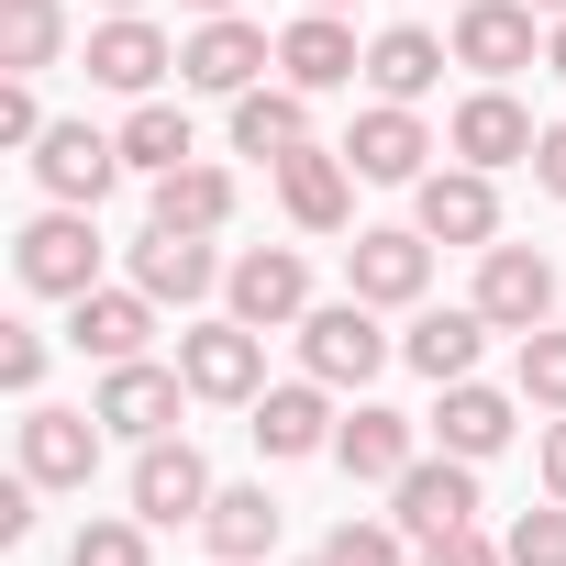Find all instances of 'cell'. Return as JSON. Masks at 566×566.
<instances>
[{
  "label": "cell",
  "instance_id": "1",
  "mask_svg": "<svg viewBox=\"0 0 566 566\" xmlns=\"http://www.w3.org/2000/svg\"><path fill=\"white\" fill-rule=\"evenodd\" d=\"M12 277H23V290L34 301H78V290H101V222L90 211H34L23 233H12Z\"/></svg>",
  "mask_w": 566,
  "mask_h": 566
},
{
  "label": "cell",
  "instance_id": "2",
  "mask_svg": "<svg viewBox=\"0 0 566 566\" xmlns=\"http://www.w3.org/2000/svg\"><path fill=\"white\" fill-rule=\"evenodd\" d=\"M389 356H400V345L378 334V301L345 290V301H312V312H301V367H312L323 389H367Z\"/></svg>",
  "mask_w": 566,
  "mask_h": 566
},
{
  "label": "cell",
  "instance_id": "3",
  "mask_svg": "<svg viewBox=\"0 0 566 566\" xmlns=\"http://www.w3.org/2000/svg\"><path fill=\"white\" fill-rule=\"evenodd\" d=\"M222 312L255 323V334H301V312H312V266H301V244H244V255L222 266Z\"/></svg>",
  "mask_w": 566,
  "mask_h": 566
},
{
  "label": "cell",
  "instance_id": "4",
  "mask_svg": "<svg viewBox=\"0 0 566 566\" xmlns=\"http://www.w3.org/2000/svg\"><path fill=\"white\" fill-rule=\"evenodd\" d=\"M345 290L378 301V312H422V290H433V233H422V222L356 233V244H345Z\"/></svg>",
  "mask_w": 566,
  "mask_h": 566
},
{
  "label": "cell",
  "instance_id": "5",
  "mask_svg": "<svg viewBox=\"0 0 566 566\" xmlns=\"http://www.w3.org/2000/svg\"><path fill=\"white\" fill-rule=\"evenodd\" d=\"M533 145H544V123L511 101V78H478L467 101H455V123H444V156H467V167H533Z\"/></svg>",
  "mask_w": 566,
  "mask_h": 566
},
{
  "label": "cell",
  "instance_id": "6",
  "mask_svg": "<svg viewBox=\"0 0 566 566\" xmlns=\"http://www.w3.org/2000/svg\"><path fill=\"white\" fill-rule=\"evenodd\" d=\"M178 378H189V400H255L266 389V334L255 323H189L178 334Z\"/></svg>",
  "mask_w": 566,
  "mask_h": 566
},
{
  "label": "cell",
  "instance_id": "7",
  "mask_svg": "<svg viewBox=\"0 0 566 566\" xmlns=\"http://www.w3.org/2000/svg\"><path fill=\"white\" fill-rule=\"evenodd\" d=\"M266 67H277V45H266L244 12H211V23L178 45V90H211V101H244Z\"/></svg>",
  "mask_w": 566,
  "mask_h": 566
},
{
  "label": "cell",
  "instance_id": "8",
  "mask_svg": "<svg viewBox=\"0 0 566 566\" xmlns=\"http://www.w3.org/2000/svg\"><path fill=\"white\" fill-rule=\"evenodd\" d=\"M34 178H45V200L101 211V200H112V178H123V134H101V123H45Z\"/></svg>",
  "mask_w": 566,
  "mask_h": 566
},
{
  "label": "cell",
  "instance_id": "9",
  "mask_svg": "<svg viewBox=\"0 0 566 566\" xmlns=\"http://www.w3.org/2000/svg\"><path fill=\"white\" fill-rule=\"evenodd\" d=\"M178 400H189V378H178V367H156V356H123V367H101V389H90V411H101L123 444L178 433Z\"/></svg>",
  "mask_w": 566,
  "mask_h": 566
},
{
  "label": "cell",
  "instance_id": "10",
  "mask_svg": "<svg viewBox=\"0 0 566 566\" xmlns=\"http://www.w3.org/2000/svg\"><path fill=\"white\" fill-rule=\"evenodd\" d=\"M101 444H112L101 411H56V400L23 411V478H34V489H90V478H101Z\"/></svg>",
  "mask_w": 566,
  "mask_h": 566
},
{
  "label": "cell",
  "instance_id": "11",
  "mask_svg": "<svg viewBox=\"0 0 566 566\" xmlns=\"http://www.w3.org/2000/svg\"><path fill=\"white\" fill-rule=\"evenodd\" d=\"M211 489H222V478H211V455H200L189 433L134 444V511H145L156 533H167V522H200V511H211Z\"/></svg>",
  "mask_w": 566,
  "mask_h": 566
},
{
  "label": "cell",
  "instance_id": "12",
  "mask_svg": "<svg viewBox=\"0 0 566 566\" xmlns=\"http://www.w3.org/2000/svg\"><path fill=\"white\" fill-rule=\"evenodd\" d=\"M422 156H433V134H422V112H411V101H367V112H356V134H345V167H356V178H378V189H422V178H433Z\"/></svg>",
  "mask_w": 566,
  "mask_h": 566
},
{
  "label": "cell",
  "instance_id": "13",
  "mask_svg": "<svg viewBox=\"0 0 566 566\" xmlns=\"http://www.w3.org/2000/svg\"><path fill=\"white\" fill-rule=\"evenodd\" d=\"M389 522H400L411 544H433V533L478 522V467H467V455H411V467H400V489H389Z\"/></svg>",
  "mask_w": 566,
  "mask_h": 566
},
{
  "label": "cell",
  "instance_id": "14",
  "mask_svg": "<svg viewBox=\"0 0 566 566\" xmlns=\"http://www.w3.org/2000/svg\"><path fill=\"white\" fill-rule=\"evenodd\" d=\"M411 222L433 233V244H500V189H489V167H433L422 189H411Z\"/></svg>",
  "mask_w": 566,
  "mask_h": 566
},
{
  "label": "cell",
  "instance_id": "15",
  "mask_svg": "<svg viewBox=\"0 0 566 566\" xmlns=\"http://www.w3.org/2000/svg\"><path fill=\"white\" fill-rule=\"evenodd\" d=\"M422 455V422L411 411H389V400H356L345 422H334V467L356 478V489H400V467Z\"/></svg>",
  "mask_w": 566,
  "mask_h": 566
},
{
  "label": "cell",
  "instance_id": "16",
  "mask_svg": "<svg viewBox=\"0 0 566 566\" xmlns=\"http://www.w3.org/2000/svg\"><path fill=\"white\" fill-rule=\"evenodd\" d=\"M134 290H145L156 312H167V301H178V312H189V301H211V290H222L211 233H167V222H145V233H134Z\"/></svg>",
  "mask_w": 566,
  "mask_h": 566
},
{
  "label": "cell",
  "instance_id": "17",
  "mask_svg": "<svg viewBox=\"0 0 566 566\" xmlns=\"http://www.w3.org/2000/svg\"><path fill=\"white\" fill-rule=\"evenodd\" d=\"M478 312H489L500 334L555 323V266H544L533 244H478Z\"/></svg>",
  "mask_w": 566,
  "mask_h": 566
},
{
  "label": "cell",
  "instance_id": "18",
  "mask_svg": "<svg viewBox=\"0 0 566 566\" xmlns=\"http://www.w3.org/2000/svg\"><path fill=\"white\" fill-rule=\"evenodd\" d=\"M244 411H255V444H266L277 467H290V455H334V422H345V411H334V389H323L312 367H301L290 389H255Z\"/></svg>",
  "mask_w": 566,
  "mask_h": 566
},
{
  "label": "cell",
  "instance_id": "19",
  "mask_svg": "<svg viewBox=\"0 0 566 566\" xmlns=\"http://www.w3.org/2000/svg\"><path fill=\"white\" fill-rule=\"evenodd\" d=\"M455 67H478V78H511V67H533L544 56V34H533V0H455Z\"/></svg>",
  "mask_w": 566,
  "mask_h": 566
},
{
  "label": "cell",
  "instance_id": "20",
  "mask_svg": "<svg viewBox=\"0 0 566 566\" xmlns=\"http://www.w3.org/2000/svg\"><path fill=\"white\" fill-rule=\"evenodd\" d=\"M277 211H290L301 233H345V222H356V167H345V145L277 156Z\"/></svg>",
  "mask_w": 566,
  "mask_h": 566
},
{
  "label": "cell",
  "instance_id": "21",
  "mask_svg": "<svg viewBox=\"0 0 566 566\" xmlns=\"http://www.w3.org/2000/svg\"><path fill=\"white\" fill-rule=\"evenodd\" d=\"M178 67V45L145 23V12H112L90 23V90H123V101H156V78Z\"/></svg>",
  "mask_w": 566,
  "mask_h": 566
},
{
  "label": "cell",
  "instance_id": "22",
  "mask_svg": "<svg viewBox=\"0 0 566 566\" xmlns=\"http://www.w3.org/2000/svg\"><path fill=\"white\" fill-rule=\"evenodd\" d=\"M433 433H444V455L489 467V455L522 433V389H489V378H444V411H433Z\"/></svg>",
  "mask_w": 566,
  "mask_h": 566
},
{
  "label": "cell",
  "instance_id": "23",
  "mask_svg": "<svg viewBox=\"0 0 566 566\" xmlns=\"http://www.w3.org/2000/svg\"><path fill=\"white\" fill-rule=\"evenodd\" d=\"M277 67H290V90H345V78H367V45H356V23L345 12H301L290 34H277Z\"/></svg>",
  "mask_w": 566,
  "mask_h": 566
},
{
  "label": "cell",
  "instance_id": "24",
  "mask_svg": "<svg viewBox=\"0 0 566 566\" xmlns=\"http://www.w3.org/2000/svg\"><path fill=\"white\" fill-rule=\"evenodd\" d=\"M301 145H323L312 134V90H290V78H255L244 101H233V156H255V167H277V156H301Z\"/></svg>",
  "mask_w": 566,
  "mask_h": 566
},
{
  "label": "cell",
  "instance_id": "25",
  "mask_svg": "<svg viewBox=\"0 0 566 566\" xmlns=\"http://www.w3.org/2000/svg\"><path fill=\"white\" fill-rule=\"evenodd\" d=\"M145 334H156V301H145V290H78V301H67V345L101 356V367L145 356Z\"/></svg>",
  "mask_w": 566,
  "mask_h": 566
},
{
  "label": "cell",
  "instance_id": "26",
  "mask_svg": "<svg viewBox=\"0 0 566 566\" xmlns=\"http://www.w3.org/2000/svg\"><path fill=\"white\" fill-rule=\"evenodd\" d=\"M444 67H455V45L422 34V23H389V34L367 45V90H378V101H433Z\"/></svg>",
  "mask_w": 566,
  "mask_h": 566
},
{
  "label": "cell",
  "instance_id": "27",
  "mask_svg": "<svg viewBox=\"0 0 566 566\" xmlns=\"http://www.w3.org/2000/svg\"><path fill=\"white\" fill-rule=\"evenodd\" d=\"M500 323L478 312V301H455V312H411V334H400V356L444 389V378H478V345H489Z\"/></svg>",
  "mask_w": 566,
  "mask_h": 566
},
{
  "label": "cell",
  "instance_id": "28",
  "mask_svg": "<svg viewBox=\"0 0 566 566\" xmlns=\"http://www.w3.org/2000/svg\"><path fill=\"white\" fill-rule=\"evenodd\" d=\"M233 200H244V189H233V167H200V156H189V167H167V178H156L145 222H167V233H222V222H233Z\"/></svg>",
  "mask_w": 566,
  "mask_h": 566
},
{
  "label": "cell",
  "instance_id": "29",
  "mask_svg": "<svg viewBox=\"0 0 566 566\" xmlns=\"http://www.w3.org/2000/svg\"><path fill=\"white\" fill-rule=\"evenodd\" d=\"M200 544H211L222 566H255V555L277 544V500H266V478H255V489H211V511H200Z\"/></svg>",
  "mask_w": 566,
  "mask_h": 566
},
{
  "label": "cell",
  "instance_id": "30",
  "mask_svg": "<svg viewBox=\"0 0 566 566\" xmlns=\"http://www.w3.org/2000/svg\"><path fill=\"white\" fill-rule=\"evenodd\" d=\"M67 56V0H0V78H45Z\"/></svg>",
  "mask_w": 566,
  "mask_h": 566
},
{
  "label": "cell",
  "instance_id": "31",
  "mask_svg": "<svg viewBox=\"0 0 566 566\" xmlns=\"http://www.w3.org/2000/svg\"><path fill=\"white\" fill-rule=\"evenodd\" d=\"M189 156H200V145H189V112H178V101H134V112H123V167H134V178H167V167H189Z\"/></svg>",
  "mask_w": 566,
  "mask_h": 566
},
{
  "label": "cell",
  "instance_id": "32",
  "mask_svg": "<svg viewBox=\"0 0 566 566\" xmlns=\"http://www.w3.org/2000/svg\"><path fill=\"white\" fill-rule=\"evenodd\" d=\"M511 389H522L533 411H566V323H533V334H522V356H511Z\"/></svg>",
  "mask_w": 566,
  "mask_h": 566
},
{
  "label": "cell",
  "instance_id": "33",
  "mask_svg": "<svg viewBox=\"0 0 566 566\" xmlns=\"http://www.w3.org/2000/svg\"><path fill=\"white\" fill-rule=\"evenodd\" d=\"M145 511H101V522H78V544H67V566H145Z\"/></svg>",
  "mask_w": 566,
  "mask_h": 566
},
{
  "label": "cell",
  "instance_id": "34",
  "mask_svg": "<svg viewBox=\"0 0 566 566\" xmlns=\"http://www.w3.org/2000/svg\"><path fill=\"white\" fill-rule=\"evenodd\" d=\"M500 544H511V566H566V500H544V511H522V522H511Z\"/></svg>",
  "mask_w": 566,
  "mask_h": 566
},
{
  "label": "cell",
  "instance_id": "35",
  "mask_svg": "<svg viewBox=\"0 0 566 566\" xmlns=\"http://www.w3.org/2000/svg\"><path fill=\"white\" fill-rule=\"evenodd\" d=\"M323 555H334V566H411V555H400V522H334Z\"/></svg>",
  "mask_w": 566,
  "mask_h": 566
},
{
  "label": "cell",
  "instance_id": "36",
  "mask_svg": "<svg viewBox=\"0 0 566 566\" xmlns=\"http://www.w3.org/2000/svg\"><path fill=\"white\" fill-rule=\"evenodd\" d=\"M0 145H45V101H34V78H0Z\"/></svg>",
  "mask_w": 566,
  "mask_h": 566
},
{
  "label": "cell",
  "instance_id": "37",
  "mask_svg": "<svg viewBox=\"0 0 566 566\" xmlns=\"http://www.w3.org/2000/svg\"><path fill=\"white\" fill-rule=\"evenodd\" d=\"M0 389H12V400H34V389H45V334H23V323L0 334Z\"/></svg>",
  "mask_w": 566,
  "mask_h": 566
},
{
  "label": "cell",
  "instance_id": "38",
  "mask_svg": "<svg viewBox=\"0 0 566 566\" xmlns=\"http://www.w3.org/2000/svg\"><path fill=\"white\" fill-rule=\"evenodd\" d=\"M422 566H511V544H489L478 522H455V533H433V544H422Z\"/></svg>",
  "mask_w": 566,
  "mask_h": 566
},
{
  "label": "cell",
  "instance_id": "39",
  "mask_svg": "<svg viewBox=\"0 0 566 566\" xmlns=\"http://www.w3.org/2000/svg\"><path fill=\"white\" fill-rule=\"evenodd\" d=\"M34 533V478L12 467V478H0V544H23Z\"/></svg>",
  "mask_w": 566,
  "mask_h": 566
},
{
  "label": "cell",
  "instance_id": "40",
  "mask_svg": "<svg viewBox=\"0 0 566 566\" xmlns=\"http://www.w3.org/2000/svg\"><path fill=\"white\" fill-rule=\"evenodd\" d=\"M533 189L566 200V123H544V145H533Z\"/></svg>",
  "mask_w": 566,
  "mask_h": 566
},
{
  "label": "cell",
  "instance_id": "41",
  "mask_svg": "<svg viewBox=\"0 0 566 566\" xmlns=\"http://www.w3.org/2000/svg\"><path fill=\"white\" fill-rule=\"evenodd\" d=\"M533 467H544V500H566V411L544 422V444H533Z\"/></svg>",
  "mask_w": 566,
  "mask_h": 566
},
{
  "label": "cell",
  "instance_id": "42",
  "mask_svg": "<svg viewBox=\"0 0 566 566\" xmlns=\"http://www.w3.org/2000/svg\"><path fill=\"white\" fill-rule=\"evenodd\" d=\"M544 67H555V78H566V12H555V34H544Z\"/></svg>",
  "mask_w": 566,
  "mask_h": 566
},
{
  "label": "cell",
  "instance_id": "43",
  "mask_svg": "<svg viewBox=\"0 0 566 566\" xmlns=\"http://www.w3.org/2000/svg\"><path fill=\"white\" fill-rule=\"evenodd\" d=\"M189 12H200V23H211V12H233V0H189Z\"/></svg>",
  "mask_w": 566,
  "mask_h": 566
},
{
  "label": "cell",
  "instance_id": "44",
  "mask_svg": "<svg viewBox=\"0 0 566 566\" xmlns=\"http://www.w3.org/2000/svg\"><path fill=\"white\" fill-rule=\"evenodd\" d=\"M101 12H145V0H101Z\"/></svg>",
  "mask_w": 566,
  "mask_h": 566
},
{
  "label": "cell",
  "instance_id": "45",
  "mask_svg": "<svg viewBox=\"0 0 566 566\" xmlns=\"http://www.w3.org/2000/svg\"><path fill=\"white\" fill-rule=\"evenodd\" d=\"M301 12H345V0H301Z\"/></svg>",
  "mask_w": 566,
  "mask_h": 566
},
{
  "label": "cell",
  "instance_id": "46",
  "mask_svg": "<svg viewBox=\"0 0 566 566\" xmlns=\"http://www.w3.org/2000/svg\"><path fill=\"white\" fill-rule=\"evenodd\" d=\"M533 12H544V23H555V12H566V0H533Z\"/></svg>",
  "mask_w": 566,
  "mask_h": 566
},
{
  "label": "cell",
  "instance_id": "47",
  "mask_svg": "<svg viewBox=\"0 0 566 566\" xmlns=\"http://www.w3.org/2000/svg\"><path fill=\"white\" fill-rule=\"evenodd\" d=\"M301 566H334V555H301Z\"/></svg>",
  "mask_w": 566,
  "mask_h": 566
}]
</instances>
